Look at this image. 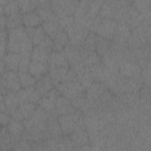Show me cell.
Wrapping results in <instances>:
<instances>
[{
    "mask_svg": "<svg viewBox=\"0 0 151 151\" xmlns=\"http://www.w3.org/2000/svg\"><path fill=\"white\" fill-rule=\"evenodd\" d=\"M32 42L28 37L25 28L19 27L9 31L8 50L9 51L19 54L31 53Z\"/></svg>",
    "mask_w": 151,
    "mask_h": 151,
    "instance_id": "6da1fadb",
    "label": "cell"
},
{
    "mask_svg": "<svg viewBox=\"0 0 151 151\" xmlns=\"http://www.w3.org/2000/svg\"><path fill=\"white\" fill-rule=\"evenodd\" d=\"M64 30L68 34L70 43L74 45H79L83 43L89 34L88 28L78 22L76 18Z\"/></svg>",
    "mask_w": 151,
    "mask_h": 151,
    "instance_id": "7a4b0ae2",
    "label": "cell"
},
{
    "mask_svg": "<svg viewBox=\"0 0 151 151\" xmlns=\"http://www.w3.org/2000/svg\"><path fill=\"white\" fill-rule=\"evenodd\" d=\"M58 121L62 132L65 134H71L77 129L80 128L82 124L80 114L75 111L70 114L60 115Z\"/></svg>",
    "mask_w": 151,
    "mask_h": 151,
    "instance_id": "3957f363",
    "label": "cell"
},
{
    "mask_svg": "<svg viewBox=\"0 0 151 151\" xmlns=\"http://www.w3.org/2000/svg\"><path fill=\"white\" fill-rule=\"evenodd\" d=\"M57 90L63 96L72 100L84 94V88L78 81H68L57 84Z\"/></svg>",
    "mask_w": 151,
    "mask_h": 151,
    "instance_id": "277c9868",
    "label": "cell"
},
{
    "mask_svg": "<svg viewBox=\"0 0 151 151\" xmlns=\"http://www.w3.org/2000/svg\"><path fill=\"white\" fill-rule=\"evenodd\" d=\"M1 94L3 95L7 93L6 90L17 92L21 87L18 73L11 70H5L1 74Z\"/></svg>",
    "mask_w": 151,
    "mask_h": 151,
    "instance_id": "5b68a950",
    "label": "cell"
},
{
    "mask_svg": "<svg viewBox=\"0 0 151 151\" xmlns=\"http://www.w3.org/2000/svg\"><path fill=\"white\" fill-rule=\"evenodd\" d=\"M78 2L72 1H53L51 2V9L60 19L72 16L75 13Z\"/></svg>",
    "mask_w": 151,
    "mask_h": 151,
    "instance_id": "8992f818",
    "label": "cell"
},
{
    "mask_svg": "<svg viewBox=\"0 0 151 151\" xmlns=\"http://www.w3.org/2000/svg\"><path fill=\"white\" fill-rule=\"evenodd\" d=\"M50 77L56 85L65 81L77 80L76 73L67 67H60L50 69Z\"/></svg>",
    "mask_w": 151,
    "mask_h": 151,
    "instance_id": "52a82bcc",
    "label": "cell"
},
{
    "mask_svg": "<svg viewBox=\"0 0 151 151\" xmlns=\"http://www.w3.org/2000/svg\"><path fill=\"white\" fill-rule=\"evenodd\" d=\"M60 93L57 89H51L45 96L41 98L38 102L40 107L47 112L52 114V116L55 115V109L56 101L60 96Z\"/></svg>",
    "mask_w": 151,
    "mask_h": 151,
    "instance_id": "ba28073f",
    "label": "cell"
},
{
    "mask_svg": "<svg viewBox=\"0 0 151 151\" xmlns=\"http://www.w3.org/2000/svg\"><path fill=\"white\" fill-rule=\"evenodd\" d=\"M117 25L114 19L101 18L95 32L101 38L111 39L114 37Z\"/></svg>",
    "mask_w": 151,
    "mask_h": 151,
    "instance_id": "9c48e42d",
    "label": "cell"
},
{
    "mask_svg": "<svg viewBox=\"0 0 151 151\" xmlns=\"http://www.w3.org/2000/svg\"><path fill=\"white\" fill-rule=\"evenodd\" d=\"M89 68L93 80L96 82L101 83L107 81L111 77V70L106 65L99 63Z\"/></svg>",
    "mask_w": 151,
    "mask_h": 151,
    "instance_id": "30bf717a",
    "label": "cell"
},
{
    "mask_svg": "<svg viewBox=\"0 0 151 151\" xmlns=\"http://www.w3.org/2000/svg\"><path fill=\"white\" fill-rule=\"evenodd\" d=\"M35 109V106L34 104L29 102L22 103H20L12 116L14 119L20 121L25 120L31 116Z\"/></svg>",
    "mask_w": 151,
    "mask_h": 151,
    "instance_id": "8fae6325",
    "label": "cell"
},
{
    "mask_svg": "<svg viewBox=\"0 0 151 151\" xmlns=\"http://www.w3.org/2000/svg\"><path fill=\"white\" fill-rule=\"evenodd\" d=\"M25 29L28 37L31 40L33 45L35 46L42 45L48 37L44 32L41 25L35 28L25 27Z\"/></svg>",
    "mask_w": 151,
    "mask_h": 151,
    "instance_id": "7c38bea8",
    "label": "cell"
},
{
    "mask_svg": "<svg viewBox=\"0 0 151 151\" xmlns=\"http://www.w3.org/2000/svg\"><path fill=\"white\" fill-rule=\"evenodd\" d=\"M22 59V55L19 53L9 51L2 58L6 70H18L19 64Z\"/></svg>",
    "mask_w": 151,
    "mask_h": 151,
    "instance_id": "4fadbf2b",
    "label": "cell"
},
{
    "mask_svg": "<svg viewBox=\"0 0 151 151\" xmlns=\"http://www.w3.org/2000/svg\"><path fill=\"white\" fill-rule=\"evenodd\" d=\"M119 68L120 74L127 78L136 79L141 72L138 65L127 61H122L120 64Z\"/></svg>",
    "mask_w": 151,
    "mask_h": 151,
    "instance_id": "5bb4252c",
    "label": "cell"
},
{
    "mask_svg": "<svg viewBox=\"0 0 151 151\" xmlns=\"http://www.w3.org/2000/svg\"><path fill=\"white\" fill-rule=\"evenodd\" d=\"M1 99L5 103L6 112L11 115H12L20 104L16 93L14 91H8L4 96L1 94Z\"/></svg>",
    "mask_w": 151,
    "mask_h": 151,
    "instance_id": "9a60e30c",
    "label": "cell"
},
{
    "mask_svg": "<svg viewBox=\"0 0 151 151\" xmlns=\"http://www.w3.org/2000/svg\"><path fill=\"white\" fill-rule=\"evenodd\" d=\"M48 65L50 69L60 67H68V61L63 52L60 51L54 50L51 52L48 59Z\"/></svg>",
    "mask_w": 151,
    "mask_h": 151,
    "instance_id": "2e32d148",
    "label": "cell"
},
{
    "mask_svg": "<svg viewBox=\"0 0 151 151\" xmlns=\"http://www.w3.org/2000/svg\"><path fill=\"white\" fill-rule=\"evenodd\" d=\"M74 108L70 99L64 96H60L56 101L55 114V115L70 114L74 111Z\"/></svg>",
    "mask_w": 151,
    "mask_h": 151,
    "instance_id": "e0dca14e",
    "label": "cell"
},
{
    "mask_svg": "<svg viewBox=\"0 0 151 151\" xmlns=\"http://www.w3.org/2000/svg\"><path fill=\"white\" fill-rule=\"evenodd\" d=\"M51 49L42 45H36L32 50L31 58L32 61L46 63L48 61L49 55L51 52Z\"/></svg>",
    "mask_w": 151,
    "mask_h": 151,
    "instance_id": "ac0fdd59",
    "label": "cell"
},
{
    "mask_svg": "<svg viewBox=\"0 0 151 151\" xmlns=\"http://www.w3.org/2000/svg\"><path fill=\"white\" fill-rule=\"evenodd\" d=\"M42 20L36 11L24 14L22 16V24L27 28H35L40 26Z\"/></svg>",
    "mask_w": 151,
    "mask_h": 151,
    "instance_id": "d6986e66",
    "label": "cell"
},
{
    "mask_svg": "<svg viewBox=\"0 0 151 151\" xmlns=\"http://www.w3.org/2000/svg\"><path fill=\"white\" fill-rule=\"evenodd\" d=\"M48 65L45 63L31 61L29 63L28 71L36 79H40L46 75Z\"/></svg>",
    "mask_w": 151,
    "mask_h": 151,
    "instance_id": "ffe728a7",
    "label": "cell"
},
{
    "mask_svg": "<svg viewBox=\"0 0 151 151\" xmlns=\"http://www.w3.org/2000/svg\"><path fill=\"white\" fill-rule=\"evenodd\" d=\"M131 34L130 28L124 22L117 23L114 37L117 42H124Z\"/></svg>",
    "mask_w": 151,
    "mask_h": 151,
    "instance_id": "44dd1931",
    "label": "cell"
},
{
    "mask_svg": "<svg viewBox=\"0 0 151 151\" xmlns=\"http://www.w3.org/2000/svg\"><path fill=\"white\" fill-rule=\"evenodd\" d=\"M52 81L50 76L45 75L35 83V88L41 96H45L52 88Z\"/></svg>",
    "mask_w": 151,
    "mask_h": 151,
    "instance_id": "7402d4cb",
    "label": "cell"
},
{
    "mask_svg": "<svg viewBox=\"0 0 151 151\" xmlns=\"http://www.w3.org/2000/svg\"><path fill=\"white\" fill-rule=\"evenodd\" d=\"M52 40L54 42L53 47L57 51L63 50L70 42L67 33L63 29H61Z\"/></svg>",
    "mask_w": 151,
    "mask_h": 151,
    "instance_id": "603a6c76",
    "label": "cell"
},
{
    "mask_svg": "<svg viewBox=\"0 0 151 151\" xmlns=\"http://www.w3.org/2000/svg\"><path fill=\"white\" fill-rule=\"evenodd\" d=\"M71 140L74 144L85 146L88 143L89 136L85 130L80 127L71 133Z\"/></svg>",
    "mask_w": 151,
    "mask_h": 151,
    "instance_id": "cb8c5ba5",
    "label": "cell"
},
{
    "mask_svg": "<svg viewBox=\"0 0 151 151\" xmlns=\"http://www.w3.org/2000/svg\"><path fill=\"white\" fill-rule=\"evenodd\" d=\"M104 86L99 82H93L88 87L87 91V98L90 100L99 99L104 93Z\"/></svg>",
    "mask_w": 151,
    "mask_h": 151,
    "instance_id": "d4e9b609",
    "label": "cell"
},
{
    "mask_svg": "<svg viewBox=\"0 0 151 151\" xmlns=\"http://www.w3.org/2000/svg\"><path fill=\"white\" fill-rule=\"evenodd\" d=\"M116 9L112 1L103 2L99 12V17L102 19H111L115 15Z\"/></svg>",
    "mask_w": 151,
    "mask_h": 151,
    "instance_id": "484cf974",
    "label": "cell"
},
{
    "mask_svg": "<svg viewBox=\"0 0 151 151\" xmlns=\"http://www.w3.org/2000/svg\"><path fill=\"white\" fill-rule=\"evenodd\" d=\"M58 21H50L43 22L42 27L47 36L52 39L57 33L61 29L59 25Z\"/></svg>",
    "mask_w": 151,
    "mask_h": 151,
    "instance_id": "4316f807",
    "label": "cell"
},
{
    "mask_svg": "<svg viewBox=\"0 0 151 151\" xmlns=\"http://www.w3.org/2000/svg\"><path fill=\"white\" fill-rule=\"evenodd\" d=\"M18 11H19L18 1H6L5 5H1V15H4L6 17L17 14Z\"/></svg>",
    "mask_w": 151,
    "mask_h": 151,
    "instance_id": "83f0119b",
    "label": "cell"
},
{
    "mask_svg": "<svg viewBox=\"0 0 151 151\" xmlns=\"http://www.w3.org/2000/svg\"><path fill=\"white\" fill-rule=\"evenodd\" d=\"M19 80L22 87L27 88L35 84L37 79L28 71H18Z\"/></svg>",
    "mask_w": 151,
    "mask_h": 151,
    "instance_id": "f1b7e54d",
    "label": "cell"
},
{
    "mask_svg": "<svg viewBox=\"0 0 151 151\" xmlns=\"http://www.w3.org/2000/svg\"><path fill=\"white\" fill-rule=\"evenodd\" d=\"M7 126L8 131L14 137L19 136L24 131V124L20 120L13 119Z\"/></svg>",
    "mask_w": 151,
    "mask_h": 151,
    "instance_id": "f546056e",
    "label": "cell"
},
{
    "mask_svg": "<svg viewBox=\"0 0 151 151\" xmlns=\"http://www.w3.org/2000/svg\"><path fill=\"white\" fill-rule=\"evenodd\" d=\"M36 11L43 22L59 20L51 8H37Z\"/></svg>",
    "mask_w": 151,
    "mask_h": 151,
    "instance_id": "4dcf8cb0",
    "label": "cell"
},
{
    "mask_svg": "<svg viewBox=\"0 0 151 151\" xmlns=\"http://www.w3.org/2000/svg\"><path fill=\"white\" fill-rule=\"evenodd\" d=\"M37 1L33 0H22L18 1L19 10L21 13L25 14L34 11L38 6Z\"/></svg>",
    "mask_w": 151,
    "mask_h": 151,
    "instance_id": "1f68e13d",
    "label": "cell"
},
{
    "mask_svg": "<svg viewBox=\"0 0 151 151\" xmlns=\"http://www.w3.org/2000/svg\"><path fill=\"white\" fill-rule=\"evenodd\" d=\"M21 24H22V16L19 12L6 17V28L9 31L21 27Z\"/></svg>",
    "mask_w": 151,
    "mask_h": 151,
    "instance_id": "d6a6232c",
    "label": "cell"
},
{
    "mask_svg": "<svg viewBox=\"0 0 151 151\" xmlns=\"http://www.w3.org/2000/svg\"><path fill=\"white\" fill-rule=\"evenodd\" d=\"M109 43L107 41V39L99 37L97 40L96 48L97 49V53L99 56L104 55L109 51Z\"/></svg>",
    "mask_w": 151,
    "mask_h": 151,
    "instance_id": "836d02e7",
    "label": "cell"
},
{
    "mask_svg": "<svg viewBox=\"0 0 151 151\" xmlns=\"http://www.w3.org/2000/svg\"><path fill=\"white\" fill-rule=\"evenodd\" d=\"M25 88L27 93V102L33 104L38 103L41 99V95L37 90L35 87L32 86Z\"/></svg>",
    "mask_w": 151,
    "mask_h": 151,
    "instance_id": "e575fe53",
    "label": "cell"
},
{
    "mask_svg": "<svg viewBox=\"0 0 151 151\" xmlns=\"http://www.w3.org/2000/svg\"><path fill=\"white\" fill-rule=\"evenodd\" d=\"M47 127L48 133L54 137H58L62 133V130L58 121H56L53 118L50 120Z\"/></svg>",
    "mask_w": 151,
    "mask_h": 151,
    "instance_id": "d590c367",
    "label": "cell"
},
{
    "mask_svg": "<svg viewBox=\"0 0 151 151\" xmlns=\"http://www.w3.org/2000/svg\"><path fill=\"white\" fill-rule=\"evenodd\" d=\"M71 103L74 108L85 109L87 107L88 101L86 98L83 96V94L77 96L71 100Z\"/></svg>",
    "mask_w": 151,
    "mask_h": 151,
    "instance_id": "8d00e7d4",
    "label": "cell"
},
{
    "mask_svg": "<svg viewBox=\"0 0 151 151\" xmlns=\"http://www.w3.org/2000/svg\"><path fill=\"white\" fill-rule=\"evenodd\" d=\"M103 2L101 1H89L88 9L89 12L91 17H94L99 14L100 8L103 4Z\"/></svg>",
    "mask_w": 151,
    "mask_h": 151,
    "instance_id": "74e56055",
    "label": "cell"
},
{
    "mask_svg": "<svg viewBox=\"0 0 151 151\" xmlns=\"http://www.w3.org/2000/svg\"><path fill=\"white\" fill-rule=\"evenodd\" d=\"M10 114L6 112H1V123L2 126H5L9 124L11 120Z\"/></svg>",
    "mask_w": 151,
    "mask_h": 151,
    "instance_id": "f35d334b",
    "label": "cell"
},
{
    "mask_svg": "<svg viewBox=\"0 0 151 151\" xmlns=\"http://www.w3.org/2000/svg\"><path fill=\"white\" fill-rule=\"evenodd\" d=\"M15 149H16V150H28V149H30V148H29V146L28 143H27V142L21 141L17 145V148H15Z\"/></svg>",
    "mask_w": 151,
    "mask_h": 151,
    "instance_id": "ab89813d",
    "label": "cell"
},
{
    "mask_svg": "<svg viewBox=\"0 0 151 151\" xmlns=\"http://www.w3.org/2000/svg\"><path fill=\"white\" fill-rule=\"evenodd\" d=\"M6 22V17L4 15H1L0 24H1V31L5 30Z\"/></svg>",
    "mask_w": 151,
    "mask_h": 151,
    "instance_id": "60d3db41",
    "label": "cell"
}]
</instances>
